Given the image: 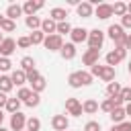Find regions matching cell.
I'll list each match as a JSON object with an SVG mask.
<instances>
[{
	"label": "cell",
	"mask_w": 131,
	"mask_h": 131,
	"mask_svg": "<svg viewBox=\"0 0 131 131\" xmlns=\"http://www.w3.org/2000/svg\"><path fill=\"white\" fill-rule=\"evenodd\" d=\"M14 49H16V41H14V39H4V41L0 43V57L12 55Z\"/></svg>",
	"instance_id": "8992f818"
},
{
	"label": "cell",
	"mask_w": 131,
	"mask_h": 131,
	"mask_svg": "<svg viewBox=\"0 0 131 131\" xmlns=\"http://www.w3.org/2000/svg\"><path fill=\"white\" fill-rule=\"evenodd\" d=\"M125 55H127V49H115V51L106 53V66L115 68L119 61H123V59H125Z\"/></svg>",
	"instance_id": "277c9868"
},
{
	"label": "cell",
	"mask_w": 131,
	"mask_h": 131,
	"mask_svg": "<svg viewBox=\"0 0 131 131\" xmlns=\"http://www.w3.org/2000/svg\"><path fill=\"white\" fill-rule=\"evenodd\" d=\"M98 55H100V49H88L84 55H82V61H84V66H96L98 63Z\"/></svg>",
	"instance_id": "ba28073f"
},
{
	"label": "cell",
	"mask_w": 131,
	"mask_h": 131,
	"mask_svg": "<svg viewBox=\"0 0 131 131\" xmlns=\"http://www.w3.org/2000/svg\"><path fill=\"white\" fill-rule=\"evenodd\" d=\"M108 115H111V119H113V123H115V125L123 123V121H125V117H127V115H125V108H123V106H115V108H113V111H111Z\"/></svg>",
	"instance_id": "5bb4252c"
},
{
	"label": "cell",
	"mask_w": 131,
	"mask_h": 131,
	"mask_svg": "<svg viewBox=\"0 0 131 131\" xmlns=\"http://www.w3.org/2000/svg\"><path fill=\"white\" fill-rule=\"evenodd\" d=\"M70 35H72V41H74V43H82V41H86V39H88V31H86V29H82V27L72 29V31H70Z\"/></svg>",
	"instance_id": "4fadbf2b"
},
{
	"label": "cell",
	"mask_w": 131,
	"mask_h": 131,
	"mask_svg": "<svg viewBox=\"0 0 131 131\" xmlns=\"http://www.w3.org/2000/svg\"><path fill=\"white\" fill-rule=\"evenodd\" d=\"M39 129H41V121L39 119H35V117L27 119V131H39Z\"/></svg>",
	"instance_id": "4dcf8cb0"
},
{
	"label": "cell",
	"mask_w": 131,
	"mask_h": 131,
	"mask_svg": "<svg viewBox=\"0 0 131 131\" xmlns=\"http://www.w3.org/2000/svg\"><path fill=\"white\" fill-rule=\"evenodd\" d=\"M29 41H31V45H39V43L45 41V35H43L41 31H33L31 37H29Z\"/></svg>",
	"instance_id": "484cf974"
},
{
	"label": "cell",
	"mask_w": 131,
	"mask_h": 131,
	"mask_svg": "<svg viewBox=\"0 0 131 131\" xmlns=\"http://www.w3.org/2000/svg\"><path fill=\"white\" fill-rule=\"evenodd\" d=\"M66 108H68V113L74 115V117H80V115H82V104L78 102V98H68V100H66Z\"/></svg>",
	"instance_id": "9c48e42d"
},
{
	"label": "cell",
	"mask_w": 131,
	"mask_h": 131,
	"mask_svg": "<svg viewBox=\"0 0 131 131\" xmlns=\"http://www.w3.org/2000/svg\"><path fill=\"white\" fill-rule=\"evenodd\" d=\"M106 92H108L111 98H113V96H119V94H121V86H119V82H111V84L106 86Z\"/></svg>",
	"instance_id": "f546056e"
},
{
	"label": "cell",
	"mask_w": 131,
	"mask_h": 131,
	"mask_svg": "<svg viewBox=\"0 0 131 131\" xmlns=\"http://www.w3.org/2000/svg\"><path fill=\"white\" fill-rule=\"evenodd\" d=\"M113 102H115V106H123V100H121V96H113Z\"/></svg>",
	"instance_id": "bcb514c9"
},
{
	"label": "cell",
	"mask_w": 131,
	"mask_h": 131,
	"mask_svg": "<svg viewBox=\"0 0 131 131\" xmlns=\"http://www.w3.org/2000/svg\"><path fill=\"white\" fill-rule=\"evenodd\" d=\"M66 16H68V14H66V10H63V8H53V10L49 12V18H51L53 23H63V20H66Z\"/></svg>",
	"instance_id": "ffe728a7"
},
{
	"label": "cell",
	"mask_w": 131,
	"mask_h": 131,
	"mask_svg": "<svg viewBox=\"0 0 131 131\" xmlns=\"http://www.w3.org/2000/svg\"><path fill=\"white\" fill-rule=\"evenodd\" d=\"M84 131H100V123H96V121H88V123L84 125Z\"/></svg>",
	"instance_id": "ab89813d"
},
{
	"label": "cell",
	"mask_w": 131,
	"mask_h": 131,
	"mask_svg": "<svg viewBox=\"0 0 131 131\" xmlns=\"http://www.w3.org/2000/svg\"><path fill=\"white\" fill-rule=\"evenodd\" d=\"M43 45H45V49H49V51H59L61 47H63V39L55 33V35H47L45 37V41H43Z\"/></svg>",
	"instance_id": "3957f363"
},
{
	"label": "cell",
	"mask_w": 131,
	"mask_h": 131,
	"mask_svg": "<svg viewBox=\"0 0 131 131\" xmlns=\"http://www.w3.org/2000/svg\"><path fill=\"white\" fill-rule=\"evenodd\" d=\"M125 49H131V35L125 37Z\"/></svg>",
	"instance_id": "7dc6e473"
},
{
	"label": "cell",
	"mask_w": 131,
	"mask_h": 131,
	"mask_svg": "<svg viewBox=\"0 0 131 131\" xmlns=\"http://www.w3.org/2000/svg\"><path fill=\"white\" fill-rule=\"evenodd\" d=\"M16 45H18L20 49H27V47L31 45V41H29V37H18V39H16Z\"/></svg>",
	"instance_id": "b9f144b4"
},
{
	"label": "cell",
	"mask_w": 131,
	"mask_h": 131,
	"mask_svg": "<svg viewBox=\"0 0 131 131\" xmlns=\"http://www.w3.org/2000/svg\"><path fill=\"white\" fill-rule=\"evenodd\" d=\"M39 102H41V98H39V94H35V92H33V94L29 96V100H27V106H37Z\"/></svg>",
	"instance_id": "60d3db41"
},
{
	"label": "cell",
	"mask_w": 131,
	"mask_h": 131,
	"mask_svg": "<svg viewBox=\"0 0 131 131\" xmlns=\"http://www.w3.org/2000/svg\"><path fill=\"white\" fill-rule=\"evenodd\" d=\"M86 41H88L90 49H100L102 43H104V33L100 29H92V31H88V39Z\"/></svg>",
	"instance_id": "7a4b0ae2"
},
{
	"label": "cell",
	"mask_w": 131,
	"mask_h": 131,
	"mask_svg": "<svg viewBox=\"0 0 131 131\" xmlns=\"http://www.w3.org/2000/svg\"><path fill=\"white\" fill-rule=\"evenodd\" d=\"M98 76H100V78H102L104 82H108V84H111V82L115 80V68H111V66H102V68H100V74H98Z\"/></svg>",
	"instance_id": "e0dca14e"
},
{
	"label": "cell",
	"mask_w": 131,
	"mask_h": 131,
	"mask_svg": "<svg viewBox=\"0 0 131 131\" xmlns=\"http://www.w3.org/2000/svg\"><path fill=\"white\" fill-rule=\"evenodd\" d=\"M108 37L115 41V45H117V49H125V29L121 27V25H111L108 27Z\"/></svg>",
	"instance_id": "6da1fadb"
},
{
	"label": "cell",
	"mask_w": 131,
	"mask_h": 131,
	"mask_svg": "<svg viewBox=\"0 0 131 131\" xmlns=\"http://www.w3.org/2000/svg\"><path fill=\"white\" fill-rule=\"evenodd\" d=\"M59 51H61V57L63 59H74L76 57V45L74 43H66Z\"/></svg>",
	"instance_id": "2e32d148"
},
{
	"label": "cell",
	"mask_w": 131,
	"mask_h": 131,
	"mask_svg": "<svg viewBox=\"0 0 131 131\" xmlns=\"http://www.w3.org/2000/svg\"><path fill=\"white\" fill-rule=\"evenodd\" d=\"M2 20H4V16H0V25H2Z\"/></svg>",
	"instance_id": "f5cc1de1"
},
{
	"label": "cell",
	"mask_w": 131,
	"mask_h": 131,
	"mask_svg": "<svg viewBox=\"0 0 131 131\" xmlns=\"http://www.w3.org/2000/svg\"><path fill=\"white\" fill-rule=\"evenodd\" d=\"M20 14H23V6H18V4H10V6L6 8V18H8V20L18 18Z\"/></svg>",
	"instance_id": "9a60e30c"
},
{
	"label": "cell",
	"mask_w": 131,
	"mask_h": 131,
	"mask_svg": "<svg viewBox=\"0 0 131 131\" xmlns=\"http://www.w3.org/2000/svg\"><path fill=\"white\" fill-rule=\"evenodd\" d=\"M25 125H27V119H25V115L20 111L10 117V129L12 131H25Z\"/></svg>",
	"instance_id": "5b68a950"
},
{
	"label": "cell",
	"mask_w": 131,
	"mask_h": 131,
	"mask_svg": "<svg viewBox=\"0 0 131 131\" xmlns=\"http://www.w3.org/2000/svg\"><path fill=\"white\" fill-rule=\"evenodd\" d=\"M25 23H27V27H29V29H33V31H39V29H41V18H39V16H35V14H33V16H27V20H25Z\"/></svg>",
	"instance_id": "603a6c76"
},
{
	"label": "cell",
	"mask_w": 131,
	"mask_h": 131,
	"mask_svg": "<svg viewBox=\"0 0 131 131\" xmlns=\"http://www.w3.org/2000/svg\"><path fill=\"white\" fill-rule=\"evenodd\" d=\"M2 41H4V37H2V33H0V43H2Z\"/></svg>",
	"instance_id": "816d5d0a"
},
{
	"label": "cell",
	"mask_w": 131,
	"mask_h": 131,
	"mask_svg": "<svg viewBox=\"0 0 131 131\" xmlns=\"http://www.w3.org/2000/svg\"><path fill=\"white\" fill-rule=\"evenodd\" d=\"M51 127H53L55 131H66V129H68V119H66V115H55V117L51 119Z\"/></svg>",
	"instance_id": "30bf717a"
},
{
	"label": "cell",
	"mask_w": 131,
	"mask_h": 131,
	"mask_svg": "<svg viewBox=\"0 0 131 131\" xmlns=\"http://www.w3.org/2000/svg\"><path fill=\"white\" fill-rule=\"evenodd\" d=\"M125 115H131V102H127V106H125Z\"/></svg>",
	"instance_id": "c3c4849f"
},
{
	"label": "cell",
	"mask_w": 131,
	"mask_h": 131,
	"mask_svg": "<svg viewBox=\"0 0 131 131\" xmlns=\"http://www.w3.org/2000/svg\"><path fill=\"white\" fill-rule=\"evenodd\" d=\"M121 27H123V29H131V14H125V16H123Z\"/></svg>",
	"instance_id": "ee69618b"
},
{
	"label": "cell",
	"mask_w": 131,
	"mask_h": 131,
	"mask_svg": "<svg viewBox=\"0 0 131 131\" xmlns=\"http://www.w3.org/2000/svg\"><path fill=\"white\" fill-rule=\"evenodd\" d=\"M2 119H4V115H2V111H0V127H2Z\"/></svg>",
	"instance_id": "f907efd6"
},
{
	"label": "cell",
	"mask_w": 131,
	"mask_h": 131,
	"mask_svg": "<svg viewBox=\"0 0 131 131\" xmlns=\"http://www.w3.org/2000/svg\"><path fill=\"white\" fill-rule=\"evenodd\" d=\"M12 86H14V84H12L10 76H0V92H4V94H6V92H10V90H12Z\"/></svg>",
	"instance_id": "7402d4cb"
},
{
	"label": "cell",
	"mask_w": 131,
	"mask_h": 131,
	"mask_svg": "<svg viewBox=\"0 0 131 131\" xmlns=\"http://www.w3.org/2000/svg\"><path fill=\"white\" fill-rule=\"evenodd\" d=\"M96 111H98V102L92 100V98H88V100L82 104V113H86V115H94Z\"/></svg>",
	"instance_id": "44dd1931"
},
{
	"label": "cell",
	"mask_w": 131,
	"mask_h": 131,
	"mask_svg": "<svg viewBox=\"0 0 131 131\" xmlns=\"http://www.w3.org/2000/svg\"><path fill=\"white\" fill-rule=\"evenodd\" d=\"M113 14H117V16H125V14H127V4H125V2H115V6H113Z\"/></svg>",
	"instance_id": "d4e9b609"
},
{
	"label": "cell",
	"mask_w": 131,
	"mask_h": 131,
	"mask_svg": "<svg viewBox=\"0 0 131 131\" xmlns=\"http://www.w3.org/2000/svg\"><path fill=\"white\" fill-rule=\"evenodd\" d=\"M31 94H33V90H31V88H20V90H18V94H16V98H18V100H25V102H27Z\"/></svg>",
	"instance_id": "836d02e7"
},
{
	"label": "cell",
	"mask_w": 131,
	"mask_h": 131,
	"mask_svg": "<svg viewBox=\"0 0 131 131\" xmlns=\"http://www.w3.org/2000/svg\"><path fill=\"white\" fill-rule=\"evenodd\" d=\"M76 10H78V16H92V4L90 2H80L76 6Z\"/></svg>",
	"instance_id": "d6986e66"
},
{
	"label": "cell",
	"mask_w": 131,
	"mask_h": 131,
	"mask_svg": "<svg viewBox=\"0 0 131 131\" xmlns=\"http://www.w3.org/2000/svg\"><path fill=\"white\" fill-rule=\"evenodd\" d=\"M55 29H57V23H53L51 18H45L41 20V33L47 37V35H55Z\"/></svg>",
	"instance_id": "7c38bea8"
},
{
	"label": "cell",
	"mask_w": 131,
	"mask_h": 131,
	"mask_svg": "<svg viewBox=\"0 0 131 131\" xmlns=\"http://www.w3.org/2000/svg\"><path fill=\"white\" fill-rule=\"evenodd\" d=\"M68 84H70L72 88H80V86H82L80 74H78V72H72V74H70V78H68Z\"/></svg>",
	"instance_id": "83f0119b"
},
{
	"label": "cell",
	"mask_w": 131,
	"mask_h": 131,
	"mask_svg": "<svg viewBox=\"0 0 131 131\" xmlns=\"http://www.w3.org/2000/svg\"><path fill=\"white\" fill-rule=\"evenodd\" d=\"M70 31H72L70 23H66V20H63V23H57V29H55V33H57L59 37H61V35H66V33H70Z\"/></svg>",
	"instance_id": "1f68e13d"
},
{
	"label": "cell",
	"mask_w": 131,
	"mask_h": 131,
	"mask_svg": "<svg viewBox=\"0 0 131 131\" xmlns=\"http://www.w3.org/2000/svg\"><path fill=\"white\" fill-rule=\"evenodd\" d=\"M6 100H8V96L4 92H0V111H2V106H6Z\"/></svg>",
	"instance_id": "f6af8a7d"
},
{
	"label": "cell",
	"mask_w": 131,
	"mask_h": 131,
	"mask_svg": "<svg viewBox=\"0 0 131 131\" xmlns=\"http://www.w3.org/2000/svg\"><path fill=\"white\" fill-rule=\"evenodd\" d=\"M18 108H20V100H18V98H8V100H6V111H8V113L14 115V113H18Z\"/></svg>",
	"instance_id": "cb8c5ba5"
},
{
	"label": "cell",
	"mask_w": 131,
	"mask_h": 131,
	"mask_svg": "<svg viewBox=\"0 0 131 131\" xmlns=\"http://www.w3.org/2000/svg\"><path fill=\"white\" fill-rule=\"evenodd\" d=\"M14 27H16V25H14V20H8V18H4V20H2V25H0V29H2V31H6V33H12V31H14Z\"/></svg>",
	"instance_id": "d6a6232c"
},
{
	"label": "cell",
	"mask_w": 131,
	"mask_h": 131,
	"mask_svg": "<svg viewBox=\"0 0 131 131\" xmlns=\"http://www.w3.org/2000/svg\"><path fill=\"white\" fill-rule=\"evenodd\" d=\"M94 12H96V16H98V18L106 20L108 16H113V6H111V4H98Z\"/></svg>",
	"instance_id": "8fae6325"
},
{
	"label": "cell",
	"mask_w": 131,
	"mask_h": 131,
	"mask_svg": "<svg viewBox=\"0 0 131 131\" xmlns=\"http://www.w3.org/2000/svg\"><path fill=\"white\" fill-rule=\"evenodd\" d=\"M39 8H43V0H35V2H33V0H27V2L23 4V12H25L27 16H33Z\"/></svg>",
	"instance_id": "52a82bcc"
},
{
	"label": "cell",
	"mask_w": 131,
	"mask_h": 131,
	"mask_svg": "<svg viewBox=\"0 0 131 131\" xmlns=\"http://www.w3.org/2000/svg\"><path fill=\"white\" fill-rule=\"evenodd\" d=\"M20 66H23V72L35 70V59H33V57H29V55H25V57L20 59Z\"/></svg>",
	"instance_id": "4316f807"
},
{
	"label": "cell",
	"mask_w": 131,
	"mask_h": 131,
	"mask_svg": "<svg viewBox=\"0 0 131 131\" xmlns=\"http://www.w3.org/2000/svg\"><path fill=\"white\" fill-rule=\"evenodd\" d=\"M129 74H131V61H129Z\"/></svg>",
	"instance_id": "11a10c76"
},
{
	"label": "cell",
	"mask_w": 131,
	"mask_h": 131,
	"mask_svg": "<svg viewBox=\"0 0 131 131\" xmlns=\"http://www.w3.org/2000/svg\"><path fill=\"white\" fill-rule=\"evenodd\" d=\"M80 74V80H82V86H88L90 82H92V76H90V72H78Z\"/></svg>",
	"instance_id": "d590c367"
},
{
	"label": "cell",
	"mask_w": 131,
	"mask_h": 131,
	"mask_svg": "<svg viewBox=\"0 0 131 131\" xmlns=\"http://www.w3.org/2000/svg\"><path fill=\"white\" fill-rule=\"evenodd\" d=\"M127 14H131V2L127 4Z\"/></svg>",
	"instance_id": "681fc988"
},
{
	"label": "cell",
	"mask_w": 131,
	"mask_h": 131,
	"mask_svg": "<svg viewBox=\"0 0 131 131\" xmlns=\"http://www.w3.org/2000/svg\"><path fill=\"white\" fill-rule=\"evenodd\" d=\"M0 131H8V129H4V127H0Z\"/></svg>",
	"instance_id": "db71d44e"
},
{
	"label": "cell",
	"mask_w": 131,
	"mask_h": 131,
	"mask_svg": "<svg viewBox=\"0 0 131 131\" xmlns=\"http://www.w3.org/2000/svg\"><path fill=\"white\" fill-rule=\"evenodd\" d=\"M111 131H131V123H119V125H113L111 127Z\"/></svg>",
	"instance_id": "e575fe53"
},
{
	"label": "cell",
	"mask_w": 131,
	"mask_h": 131,
	"mask_svg": "<svg viewBox=\"0 0 131 131\" xmlns=\"http://www.w3.org/2000/svg\"><path fill=\"white\" fill-rule=\"evenodd\" d=\"M10 80H12V84L23 86V84L27 82V72H23V70H14V72L10 74Z\"/></svg>",
	"instance_id": "ac0fdd59"
},
{
	"label": "cell",
	"mask_w": 131,
	"mask_h": 131,
	"mask_svg": "<svg viewBox=\"0 0 131 131\" xmlns=\"http://www.w3.org/2000/svg\"><path fill=\"white\" fill-rule=\"evenodd\" d=\"M37 78H41L37 70H29V72H27V82H31V84H33V82H35Z\"/></svg>",
	"instance_id": "7bdbcfd3"
},
{
	"label": "cell",
	"mask_w": 131,
	"mask_h": 131,
	"mask_svg": "<svg viewBox=\"0 0 131 131\" xmlns=\"http://www.w3.org/2000/svg\"><path fill=\"white\" fill-rule=\"evenodd\" d=\"M10 68H12L10 59H8V57H0V72H8Z\"/></svg>",
	"instance_id": "74e56055"
},
{
	"label": "cell",
	"mask_w": 131,
	"mask_h": 131,
	"mask_svg": "<svg viewBox=\"0 0 131 131\" xmlns=\"http://www.w3.org/2000/svg\"><path fill=\"white\" fill-rule=\"evenodd\" d=\"M31 90L35 92V94H39V92H43L45 90V78H37L33 84H31Z\"/></svg>",
	"instance_id": "f1b7e54d"
},
{
	"label": "cell",
	"mask_w": 131,
	"mask_h": 131,
	"mask_svg": "<svg viewBox=\"0 0 131 131\" xmlns=\"http://www.w3.org/2000/svg\"><path fill=\"white\" fill-rule=\"evenodd\" d=\"M100 108H102L104 113H111V111L115 108V102H113V98H106V100H104V102L100 104Z\"/></svg>",
	"instance_id": "8d00e7d4"
},
{
	"label": "cell",
	"mask_w": 131,
	"mask_h": 131,
	"mask_svg": "<svg viewBox=\"0 0 131 131\" xmlns=\"http://www.w3.org/2000/svg\"><path fill=\"white\" fill-rule=\"evenodd\" d=\"M121 100L123 102H131V88H121Z\"/></svg>",
	"instance_id": "f35d334b"
}]
</instances>
